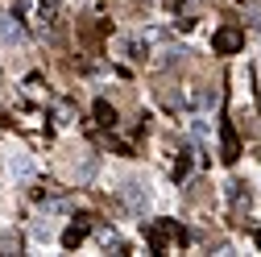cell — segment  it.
Returning <instances> with one entry per match:
<instances>
[{
  "label": "cell",
  "instance_id": "cell-1",
  "mask_svg": "<svg viewBox=\"0 0 261 257\" xmlns=\"http://www.w3.org/2000/svg\"><path fill=\"white\" fill-rule=\"evenodd\" d=\"M120 203L133 212V216H145V212H149V187H145L141 178H128V183L120 187Z\"/></svg>",
  "mask_w": 261,
  "mask_h": 257
},
{
  "label": "cell",
  "instance_id": "cell-2",
  "mask_svg": "<svg viewBox=\"0 0 261 257\" xmlns=\"http://www.w3.org/2000/svg\"><path fill=\"white\" fill-rule=\"evenodd\" d=\"M9 178L13 183H29V178H34V162H29V153H13L9 158Z\"/></svg>",
  "mask_w": 261,
  "mask_h": 257
},
{
  "label": "cell",
  "instance_id": "cell-3",
  "mask_svg": "<svg viewBox=\"0 0 261 257\" xmlns=\"http://www.w3.org/2000/svg\"><path fill=\"white\" fill-rule=\"evenodd\" d=\"M212 46H216L220 54H237V50H241V34H237V29H220V34L212 38Z\"/></svg>",
  "mask_w": 261,
  "mask_h": 257
},
{
  "label": "cell",
  "instance_id": "cell-4",
  "mask_svg": "<svg viewBox=\"0 0 261 257\" xmlns=\"http://www.w3.org/2000/svg\"><path fill=\"white\" fill-rule=\"evenodd\" d=\"M83 237H87V224H83V220H75L71 228L62 233V249H79V245H83Z\"/></svg>",
  "mask_w": 261,
  "mask_h": 257
},
{
  "label": "cell",
  "instance_id": "cell-5",
  "mask_svg": "<svg viewBox=\"0 0 261 257\" xmlns=\"http://www.w3.org/2000/svg\"><path fill=\"white\" fill-rule=\"evenodd\" d=\"M0 42H5V46H21V42H25L21 25H17V21H0Z\"/></svg>",
  "mask_w": 261,
  "mask_h": 257
},
{
  "label": "cell",
  "instance_id": "cell-6",
  "mask_svg": "<svg viewBox=\"0 0 261 257\" xmlns=\"http://www.w3.org/2000/svg\"><path fill=\"white\" fill-rule=\"evenodd\" d=\"M224 162H237V153H241V145H237V133H232V124H224Z\"/></svg>",
  "mask_w": 261,
  "mask_h": 257
},
{
  "label": "cell",
  "instance_id": "cell-7",
  "mask_svg": "<svg viewBox=\"0 0 261 257\" xmlns=\"http://www.w3.org/2000/svg\"><path fill=\"white\" fill-rule=\"evenodd\" d=\"M95 120H100L104 128H112V124H116V108H112L108 100H95Z\"/></svg>",
  "mask_w": 261,
  "mask_h": 257
},
{
  "label": "cell",
  "instance_id": "cell-8",
  "mask_svg": "<svg viewBox=\"0 0 261 257\" xmlns=\"http://www.w3.org/2000/svg\"><path fill=\"white\" fill-rule=\"evenodd\" d=\"M42 208H46V216H62V212H71L67 199H42Z\"/></svg>",
  "mask_w": 261,
  "mask_h": 257
},
{
  "label": "cell",
  "instance_id": "cell-9",
  "mask_svg": "<svg viewBox=\"0 0 261 257\" xmlns=\"http://www.w3.org/2000/svg\"><path fill=\"white\" fill-rule=\"evenodd\" d=\"M100 245H104V249H124V241H120L112 228H104V233H100Z\"/></svg>",
  "mask_w": 261,
  "mask_h": 257
},
{
  "label": "cell",
  "instance_id": "cell-10",
  "mask_svg": "<svg viewBox=\"0 0 261 257\" xmlns=\"http://www.w3.org/2000/svg\"><path fill=\"white\" fill-rule=\"evenodd\" d=\"M245 17H249V25L261 29V5H257V0H249V5H245Z\"/></svg>",
  "mask_w": 261,
  "mask_h": 257
},
{
  "label": "cell",
  "instance_id": "cell-11",
  "mask_svg": "<svg viewBox=\"0 0 261 257\" xmlns=\"http://www.w3.org/2000/svg\"><path fill=\"white\" fill-rule=\"evenodd\" d=\"M38 5H42V13H46V21H58V0H38Z\"/></svg>",
  "mask_w": 261,
  "mask_h": 257
},
{
  "label": "cell",
  "instance_id": "cell-12",
  "mask_svg": "<svg viewBox=\"0 0 261 257\" xmlns=\"http://www.w3.org/2000/svg\"><path fill=\"white\" fill-rule=\"evenodd\" d=\"M34 237H38V241H46V237H50V228H46V216H42V220H34Z\"/></svg>",
  "mask_w": 261,
  "mask_h": 257
},
{
  "label": "cell",
  "instance_id": "cell-13",
  "mask_svg": "<svg viewBox=\"0 0 261 257\" xmlns=\"http://www.w3.org/2000/svg\"><path fill=\"white\" fill-rule=\"evenodd\" d=\"M187 170H191V158H178V166H174V178H187Z\"/></svg>",
  "mask_w": 261,
  "mask_h": 257
},
{
  "label": "cell",
  "instance_id": "cell-14",
  "mask_svg": "<svg viewBox=\"0 0 261 257\" xmlns=\"http://www.w3.org/2000/svg\"><path fill=\"white\" fill-rule=\"evenodd\" d=\"M91 174H95V158H87V162H83V170H79V178H83V183H87V178H91Z\"/></svg>",
  "mask_w": 261,
  "mask_h": 257
}]
</instances>
